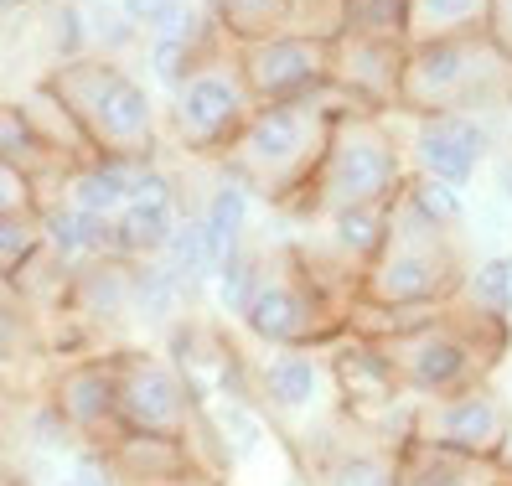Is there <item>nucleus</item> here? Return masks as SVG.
Listing matches in <instances>:
<instances>
[{
  "label": "nucleus",
  "mask_w": 512,
  "mask_h": 486,
  "mask_svg": "<svg viewBox=\"0 0 512 486\" xmlns=\"http://www.w3.org/2000/svg\"><path fill=\"white\" fill-rule=\"evenodd\" d=\"M238 52V73H244L254 109L259 104H300L331 88V42L306 37V32H275L233 47Z\"/></svg>",
  "instance_id": "9"
},
{
  "label": "nucleus",
  "mask_w": 512,
  "mask_h": 486,
  "mask_svg": "<svg viewBox=\"0 0 512 486\" xmlns=\"http://www.w3.org/2000/svg\"><path fill=\"white\" fill-rule=\"evenodd\" d=\"M37 207H42L37 181L26 176L21 166L0 161V218H11V212H37Z\"/></svg>",
  "instance_id": "36"
},
{
  "label": "nucleus",
  "mask_w": 512,
  "mask_h": 486,
  "mask_svg": "<svg viewBox=\"0 0 512 486\" xmlns=\"http://www.w3.org/2000/svg\"><path fill=\"white\" fill-rule=\"evenodd\" d=\"M130 259L104 254L94 264L73 269V290H68V311L63 321H78L83 331H109L119 321H130Z\"/></svg>",
  "instance_id": "17"
},
{
  "label": "nucleus",
  "mask_w": 512,
  "mask_h": 486,
  "mask_svg": "<svg viewBox=\"0 0 512 486\" xmlns=\"http://www.w3.org/2000/svg\"><path fill=\"white\" fill-rule=\"evenodd\" d=\"M404 181H409V150L388 125V114L347 109L337 130H331L321 171L295 212L326 223L331 212H347V207H388L404 192Z\"/></svg>",
  "instance_id": "3"
},
{
  "label": "nucleus",
  "mask_w": 512,
  "mask_h": 486,
  "mask_svg": "<svg viewBox=\"0 0 512 486\" xmlns=\"http://www.w3.org/2000/svg\"><path fill=\"white\" fill-rule=\"evenodd\" d=\"M47 409L63 419V430L73 440H94V450L125 435L114 409V352H83L63 362L47 378Z\"/></svg>",
  "instance_id": "11"
},
{
  "label": "nucleus",
  "mask_w": 512,
  "mask_h": 486,
  "mask_svg": "<svg viewBox=\"0 0 512 486\" xmlns=\"http://www.w3.org/2000/svg\"><path fill=\"white\" fill-rule=\"evenodd\" d=\"M461 300L476 311H487V316H512V254H492V259H481L466 285H461Z\"/></svg>",
  "instance_id": "31"
},
{
  "label": "nucleus",
  "mask_w": 512,
  "mask_h": 486,
  "mask_svg": "<svg viewBox=\"0 0 512 486\" xmlns=\"http://www.w3.org/2000/svg\"><path fill=\"white\" fill-rule=\"evenodd\" d=\"M156 486H218V476H207V471H182V476L156 481Z\"/></svg>",
  "instance_id": "41"
},
{
  "label": "nucleus",
  "mask_w": 512,
  "mask_h": 486,
  "mask_svg": "<svg viewBox=\"0 0 512 486\" xmlns=\"http://www.w3.org/2000/svg\"><path fill=\"white\" fill-rule=\"evenodd\" d=\"M218 32L244 47V42H259V37H275V32H290V6L285 0H207Z\"/></svg>",
  "instance_id": "26"
},
{
  "label": "nucleus",
  "mask_w": 512,
  "mask_h": 486,
  "mask_svg": "<svg viewBox=\"0 0 512 486\" xmlns=\"http://www.w3.org/2000/svg\"><path fill=\"white\" fill-rule=\"evenodd\" d=\"M409 440L461 450V455H507L512 445V409L497 399L492 383L461 388L450 399H425L414 404V430Z\"/></svg>",
  "instance_id": "10"
},
{
  "label": "nucleus",
  "mask_w": 512,
  "mask_h": 486,
  "mask_svg": "<svg viewBox=\"0 0 512 486\" xmlns=\"http://www.w3.org/2000/svg\"><path fill=\"white\" fill-rule=\"evenodd\" d=\"M316 486H399V450H337L321 461Z\"/></svg>",
  "instance_id": "27"
},
{
  "label": "nucleus",
  "mask_w": 512,
  "mask_h": 486,
  "mask_svg": "<svg viewBox=\"0 0 512 486\" xmlns=\"http://www.w3.org/2000/svg\"><path fill=\"white\" fill-rule=\"evenodd\" d=\"M404 37H363V32H337L331 37V88L368 109V114H399V83H404Z\"/></svg>",
  "instance_id": "12"
},
{
  "label": "nucleus",
  "mask_w": 512,
  "mask_h": 486,
  "mask_svg": "<svg viewBox=\"0 0 512 486\" xmlns=\"http://www.w3.org/2000/svg\"><path fill=\"white\" fill-rule=\"evenodd\" d=\"M42 83L68 104V114L83 125L88 145H94L99 156L135 161V166L161 161L156 104H150L140 78H130L119 68V57H94V52L73 57V63H57Z\"/></svg>",
  "instance_id": "2"
},
{
  "label": "nucleus",
  "mask_w": 512,
  "mask_h": 486,
  "mask_svg": "<svg viewBox=\"0 0 512 486\" xmlns=\"http://www.w3.org/2000/svg\"><path fill=\"white\" fill-rule=\"evenodd\" d=\"M42 238H47V254L63 259L68 269H83L109 254V223L83 212L73 202H42Z\"/></svg>",
  "instance_id": "21"
},
{
  "label": "nucleus",
  "mask_w": 512,
  "mask_h": 486,
  "mask_svg": "<svg viewBox=\"0 0 512 486\" xmlns=\"http://www.w3.org/2000/svg\"><path fill=\"white\" fill-rule=\"evenodd\" d=\"M347 109L357 104H347L337 88H326L316 99H300V104H259L218 166L244 181L259 202L300 207V197H306V187L321 171L331 130H337V119Z\"/></svg>",
  "instance_id": "1"
},
{
  "label": "nucleus",
  "mask_w": 512,
  "mask_h": 486,
  "mask_svg": "<svg viewBox=\"0 0 512 486\" xmlns=\"http://www.w3.org/2000/svg\"><path fill=\"white\" fill-rule=\"evenodd\" d=\"M249 218H254V192L244 187L238 176L218 171L213 192H207V202L197 207V223H202V238H207V259H213V269L249 243Z\"/></svg>",
  "instance_id": "19"
},
{
  "label": "nucleus",
  "mask_w": 512,
  "mask_h": 486,
  "mask_svg": "<svg viewBox=\"0 0 512 486\" xmlns=\"http://www.w3.org/2000/svg\"><path fill=\"white\" fill-rule=\"evenodd\" d=\"M394 207V202H388ZM388 207H347V212H331L326 218V264L342 269V275L363 280V269L383 254L388 243V223L394 212Z\"/></svg>",
  "instance_id": "18"
},
{
  "label": "nucleus",
  "mask_w": 512,
  "mask_h": 486,
  "mask_svg": "<svg viewBox=\"0 0 512 486\" xmlns=\"http://www.w3.org/2000/svg\"><path fill=\"white\" fill-rule=\"evenodd\" d=\"M238 321L269 352L275 347H326L347 331V306H337L331 290L316 285L300 249H264L259 290Z\"/></svg>",
  "instance_id": "6"
},
{
  "label": "nucleus",
  "mask_w": 512,
  "mask_h": 486,
  "mask_svg": "<svg viewBox=\"0 0 512 486\" xmlns=\"http://www.w3.org/2000/svg\"><path fill=\"white\" fill-rule=\"evenodd\" d=\"M218 47H233V42H218ZM218 47H202V42H166V37H150V73H156V83L166 88V94H176L207 57H213Z\"/></svg>",
  "instance_id": "33"
},
{
  "label": "nucleus",
  "mask_w": 512,
  "mask_h": 486,
  "mask_svg": "<svg viewBox=\"0 0 512 486\" xmlns=\"http://www.w3.org/2000/svg\"><path fill=\"white\" fill-rule=\"evenodd\" d=\"M404 11H409V0H347L342 32H363V37H404Z\"/></svg>",
  "instance_id": "34"
},
{
  "label": "nucleus",
  "mask_w": 512,
  "mask_h": 486,
  "mask_svg": "<svg viewBox=\"0 0 512 486\" xmlns=\"http://www.w3.org/2000/svg\"><path fill=\"white\" fill-rule=\"evenodd\" d=\"M290 6V32H306V37H337L342 32V16H347V0H285Z\"/></svg>",
  "instance_id": "35"
},
{
  "label": "nucleus",
  "mask_w": 512,
  "mask_h": 486,
  "mask_svg": "<svg viewBox=\"0 0 512 486\" xmlns=\"http://www.w3.org/2000/svg\"><path fill=\"white\" fill-rule=\"evenodd\" d=\"M409 171L450 181V187H471L481 161L492 156V125L481 114H430V119H409Z\"/></svg>",
  "instance_id": "15"
},
{
  "label": "nucleus",
  "mask_w": 512,
  "mask_h": 486,
  "mask_svg": "<svg viewBox=\"0 0 512 486\" xmlns=\"http://www.w3.org/2000/svg\"><path fill=\"white\" fill-rule=\"evenodd\" d=\"M399 202H404L409 212H419L425 223L445 228V233H456V228H461V218H466V192H461V187H450V181L419 176V171H409Z\"/></svg>",
  "instance_id": "30"
},
{
  "label": "nucleus",
  "mask_w": 512,
  "mask_h": 486,
  "mask_svg": "<svg viewBox=\"0 0 512 486\" xmlns=\"http://www.w3.org/2000/svg\"><path fill=\"white\" fill-rule=\"evenodd\" d=\"M0 399H6V388H0Z\"/></svg>",
  "instance_id": "44"
},
{
  "label": "nucleus",
  "mask_w": 512,
  "mask_h": 486,
  "mask_svg": "<svg viewBox=\"0 0 512 486\" xmlns=\"http://www.w3.org/2000/svg\"><path fill=\"white\" fill-rule=\"evenodd\" d=\"M388 212H394L388 243L363 269V280H357V300H368V306H399V311L450 306L466 285V264H461L456 238L435 223H425L419 212H409L399 197Z\"/></svg>",
  "instance_id": "5"
},
{
  "label": "nucleus",
  "mask_w": 512,
  "mask_h": 486,
  "mask_svg": "<svg viewBox=\"0 0 512 486\" xmlns=\"http://www.w3.org/2000/svg\"><path fill=\"white\" fill-rule=\"evenodd\" d=\"M21 347H26V316L16 306H6V311H0V388H11Z\"/></svg>",
  "instance_id": "37"
},
{
  "label": "nucleus",
  "mask_w": 512,
  "mask_h": 486,
  "mask_svg": "<svg viewBox=\"0 0 512 486\" xmlns=\"http://www.w3.org/2000/svg\"><path fill=\"white\" fill-rule=\"evenodd\" d=\"M161 264L171 269L176 285H182L187 295H197L207 280H213V259H207V238H202L197 212H182V223H176L171 243L161 249Z\"/></svg>",
  "instance_id": "29"
},
{
  "label": "nucleus",
  "mask_w": 512,
  "mask_h": 486,
  "mask_svg": "<svg viewBox=\"0 0 512 486\" xmlns=\"http://www.w3.org/2000/svg\"><path fill=\"white\" fill-rule=\"evenodd\" d=\"M26 6H32V0H0V21H6V16H21Z\"/></svg>",
  "instance_id": "42"
},
{
  "label": "nucleus",
  "mask_w": 512,
  "mask_h": 486,
  "mask_svg": "<svg viewBox=\"0 0 512 486\" xmlns=\"http://www.w3.org/2000/svg\"><path fill=\"white\" fill-rule=\"evenodd\" d=\"M171 6H176V0H119V16H125L135 32L150 37V32H156V21H161Z\"/></svg>",
  "instance_id": "39"
},
{
  "label": "nucleus",
  "mask_w": 512,
  "mask_h": 486,
  "mask_svg": "<svg viewBox=\"0 0 512 486\" xmlns=\"http://www.w3.org/2000/svg\"><path fill=\"white\" fill-rule=\"evenodd\" d=\"M21 109H26V119H32V130H37V140L52 150L57 161H68V166H83V161H94L99 150L88 145V135H83V125L68 114V104L52 94L47 83H37L32 94L21 99Z\"/></svg>",
  "instance_id": "23"
},
{
  "label": "nucleus",
  "mask_w": 512,
  "mask_h": 486,
  "mask_svg": "<svg viewBox=\"0 0 512 486\" xmlns=\"http://www.w3.org/2000/svg\"><path fill=\"white\" fill-rule=\"evenodd\" d=\"M166 357L182 368V378L197 393L202 409L254 404V393H249V362L233 352V342L223 337V326L182 316V321L171 326V352Z\"/></svg>",
  "instance_id": "13"
},
{
  "label": "nucleus",
  "mask_w": 512,
  "mask_h": 486,
  "mask_svg": "<svg viewBox=\"0 0 512 486\" xmlns=\"http://www.w3.org/2000/svg\"><path fill=\"white\" fill-rule=\"evenodd\" d=\"M182 300H187V290L176 285V275L161 259H135V269H130V321L171 331L182 321Z\"/></svg>",
  "instance_id": "25"
},
{
  "label": "nucleus",
  "mask_w": 512,
  "mask_h": 486,
  "mask_svg": "<svg viewBox=\"0 0 512 486\" xmlns=\"http://www.w3.org/2000/svg\"><path fill=\"white\" fill-rule=\"evenodd\" d=\"M512 104V63L492 47V37H456L409 47L404 83H399V114L430 119V114H497Z\"/></svg>",
  "instance_id": "4"
},
{
  "label": "nucleus",
  "mask_w": 512,
  "mask_h": 486,
  "mask_svg": "<svg viewBox=\"0 0 512 486\" xmlns=\"http://www.w3.org/2000/svg\"><path fill=\"white\" fill-rule=\"evenodd\" d=\"M399 486H512L507 455H461L440 445H399Z\"/></svg>",
  "instance_id": "16"
},
{
  "label": "nucleus",
  "mask_w": 512,
  "mask_h": 486,
  "mask_svg": "<svg viewBox=\"0 0 512 486\" xmlns=\"http://www.w3.org/2000/svg\"><path fill=\"white\" fill-rule=\"evenodd\" d=\"M249 393L264 419L306 424L331 393V368L321 347H275L264 362H249Z\"/></svg>",
  "instance_id": "14"
},
{
  "label": "nucleus",
  "mask_w": 512,
  "mask_h": 486,
  "mask_svg": "<svg viewBox=\"0 0 512 486\" xmlns=\"http://www.w3.org/2000/svg\"><path fill=\"white\" fill-rule=\"evenodd\" d=\"M487 37H492V47L512 63V0H492V11H487Z\"/></svg>",
  "instance_id": "40"
},
{
  "label": "nucleus",
  "mask_w": 512,
  "mask_h": 486,
  "mask_svg": "<svg viewBox=\"0 0 512 486\" xmlns=\"http://www.w3.org/2000/svg\"><path fill=\"white\" fill-rule=\"evenodd\" d=\"M254 114V94L238 73V52L218 47L207 63L171 94V140L202 161H223L228 145Z\"/></svg>",
  "instance_id": "8"
},
{
  "label": "nucleus",
  "mask_w": 512,
  "mask_h": 486,
  "mask_svg": "<svg viewBox=\"0 0 512 486\" xmlns=\"http://www.w3.org/2000/svg\"><path fill=\"white\" fill-rule=\"evenodd\" d=\"M47 249L42 238V207L37 212H11V218H0V280H16L26 264Z\"/></svg>",
  "instance_id": "32"
},
{
  "label": "nucleus",
  "mask_w": 512,
  "mask_h": 486,
  "mask_svg": "<svg viewBox=\"0 0 512 486\" xmlns=\"http://www.w3.org/2000/svg\"><path fill=\"white\" fill-rule=\"evenodd\" d=\"M57 486H114L109 481V466H104V455H73V466L57 476Z\"/></svg>",
  "instance_id": "38"
},
{
  "label": "nucleus",
  "mask_w": 512,
  "mask_h": 486,
  "mask_svg": "<svg viewBox=\"0 0 512 486\" xmlns=\"http://www.w3.org/2000/svg\"><path fill=\"white\" fill-rule=\"evenodd\" d=\"M114 409L125 435H166V440H197L207 430V409L187 388L182 368L166 352L150 347H119L114 352Z\"/></svg>",
  "instance_id": "7"
},
{
  "label": "nucleus",
  "mask_w": 512,
  "mask_h": 486,
  "mask_svg": "<svg viewBox=\"0 0 512 486\" xmlns=\"http://www.w3.org/2000/svg\"><path fill=\"white\" fill-rule=\"evenodd\" d=\"M259 275H264V249L259 243H244V249H233L218 269H213V295H218V311L223 316H244L249 300L259 290Z\"/></svg>",
  "instance_id": "28"
},
{
  "label": "nucleus",
  "mask_w": 512,
  "mask_h": 486,
  "mask_svg": "<svg viewBox=\"0 0 512 486\" xmlns=\"http://www.w3.org/2000/svg\"><path fill=\"white\" fill-rule=\"evenodd\" d=\"M187 207H140V202H125V212L109 223V254L119 259H161V249L171 243L176 223H182Z\"/></svg>",
  "instance_id": "24"
},
{
  "label": "nucleus",
  "mask_w": 512,
  "mask_h": 486,
  "mask_svg": "<svg viewBox=\"0 0 512 486\" xmlns=\"http://www.w3.org/2000/svg\"><path fill=\"white\" fill-rule=\"evenodd\" d=\"M135 161H114V156H94V161H83V166H73L68 171V181H63V202H73V207H83V212H94V218H104V223H114L119 212H125V202H130V192H135ZM52 197V202H57Z\"/></svg>",
  "instance_id": "20"
},
{
  "label": "nucleus",
  "mask_w": 512,
  "mask_h": 486,
  "mask_svg": "<svg viewBox=\"0 0 512 486\" xmlns=\"http://www.w3.org/2000/svg\"><path fill=\"white\" fill-rule=\"evenodd\" d=\"M502 197H507V202H512V156H507V161H502Z\"/></svg>",
  "instance_id": "43"
},
{
  "label": "nucleus",
  "mask_w": 512,
  "mask_h": 486,
  "mask_svg": "<svg viewBox=\"0 0 512 486\" xmlns=\"http://www.w3.org/2000/svg\"><path fill=\"white\" fill-rule=\"evenodd\" d=\"M492 0H409L404 11V42L430 47V42H456L487 32Z\"/></svg>",
  "instance_id": "22"
}]
</instances>
